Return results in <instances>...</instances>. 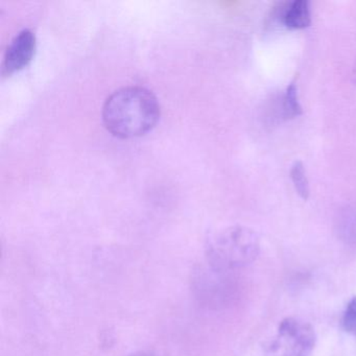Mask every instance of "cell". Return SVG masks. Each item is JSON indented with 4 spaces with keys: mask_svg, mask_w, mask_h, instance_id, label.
Here are the masks:
<instances>
[{
    "mask_svg": "<svg viewBox=\"0 0 356 356\" xmlns=\"http://www.w3.org/2000/svg\"><path fill=\"white\" fill-rule=\"evenodd\" d=\"M131 356H154V355H151V354H147V353H136V354H133V355H131Z\"/></svg>",
    "mask_w": 356,
    "mask_h": 356,
    "instance_id": "obj_9",
    "label": "cell"
},
{
    "mask_svg": "<svg viewBox=\"0 0 356 356\" xmlns=\"http://www.w3.org/2000/svg\"><path fill=\"white\" fill-rule=\"evenodd\" d=\"M353 79L356 83V63H355V65H354V68H353Z\"/></svg>",
    "mask_w": 356,
    "mask_h": 356,
    "instance_id": "obj_10",
    "label": "cell"
},
{
    "mask_svg": "<svg viewBox=\"0 0 356 356\" xmlns=\"http://www.w3.org/2000/svg\"><path fill=\"white\" fill-rule=\"evenodd\" d=\"M108 131L122 138L141 136L151 131L160 116L157 97L145 87L127 86L113 91L102 110Z\"/></svg>",
    "mask_w": 356,
    "mask_h": 356,
    "instance_id": "obj_1",
    "label": "cell"
},
{
    "mask_svg": "<svg viewBox=\"0 0 356 356\" xmlns=\"http://www.w3.org/2000/svg\"><path fill=\"white\" fill-rule=\"evenodd\" d=\"M341 325L345 331L356 337V296L348 303L341 318Z\"/></svg>",
    "mask_w": 356,
    "mask_h": 356,
    "instance_id": "obj_8",
    "label": "cell"
},
{
    "mask_svg": "<svg viewBox=\"0 0 356 356\" xmlns=\"http://www.w3.org/2000/svg\"><path fill=\"white\" fill-rule=\"evenodd\" d=\"M291 178L296 191L303 200L309 197V183L306 177L305 168L301 161H296L291 166Z\"/></svg>",
    "mask_w": 356,
    "mask_h": 356,
    "instance_id": "obj_7",
    "label": "cell"
},
{
    "mask_svg": "<svg viewBox=\"0 0 356 356\" xmlns=\"http://www.w3.org/2000/svg\"><path fill=\"white\" fill-rule=\"evenodd\" d=\"M302 114V108L298 101V90L296 81L287 87L282 99V116L284 120L297 118Z\"/></svg>",
    "mask_w": 356,
    "mask_h": 356,
    "instance_id": "obj_6",
    "label": "cell"
},
{
    "mask_svg": "<svg viewBox=\"0 0 356 356\" xmlns=\"http://www.w3.org/2000/svg\"><path fill=\"white\" fill-rule=\"evenodd\" d=\"M259 238L251 229L234 226L210 237L207 256L214 268L231 270L251 264L259 253Z\"/></svg>",
    "mask_w": 356,
    "mask_h": 356,
    "instance_id": "obj_2",
    "label": "cell"
},
{
    "mask_svg": "<svg viewBox=\"0 0 356 356\" xmlns=\"http://www.w3.org/2000/svg\"><path fill=\"white\" fill-rule=\"evenodd\" d=\"M316 332L312 325L296 318L281 321L275 346L281 356H310L316 346Z\"/></svg>",
    "mask_w": 356,
    "mask_h": 356,
    "instance_id": "obj_3",
    "label": "cell"
},
{
    "mask_svg": "<svg viewBox=\"0 0 356 356\" xmlns=\"http://www.w3.org/2000/svg\"><path fill=\"white\" fill-rule=\"evenodd\" d=\"M275 15L289 30H303L312 24L309 3L306 0H295L280 6V10Z\"/></svg>",
    "mask_w": 356,
    "mask_h": 356,
    "instance_id": "obj_5",
    "label": "cell"
},
{
    "mask_svg": "<svg viewBox=\"0 0 356 356\" xmlns=\"http://www.w3.org/2000/svg\"><path fill=\"white\" fill-rule=\"evenodd\" d=\"M36 36L30 29L20 31L12 39L6 49L3 61V74H11L26 67L34 57Z\"/></svg>",
    "mask_w": 356,
    "mask_h": 356,
    "instance_id": "obj_4",
    "label": "cell"
}]
</instances>
